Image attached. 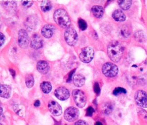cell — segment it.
<instances>
[{
  "label": "cell",
  "mask_w": 147,
  "mask_h": 125,
  "mask_svg": "<svg viewBox=\"0 0 147 125\" xmlns=\"http://www.w3.org/2000/svg\"><path fill=\"white\" fill-rule=\"evenodd\" d=\"M37 69L39 72L42 74H46L48 73L49 69V66L48 63L45 60H40L37 63Z\"/></svg>",
  "instance_id": "5bb4252c"
},
{
  "label": "cell",
  "mask_w": 147,
  "mask_h": 125,
  "mask_svg": "<svg viewBox=\"0 0 147 125\" xmlns=\"http://www.w3.org/2000/svg\"><path fill=\"white\" fill-rule=\"evenodd\" d=\"M54 93L55 96L60 100H65L68 99L70 95L68 89L64 87H60L56 88Z\"/></svg>",
  "instance_id": "30bf717a"
},
{
  "label": "cell",
  "mask_w": 147,
  "mask_h": 125,
  "mask_svg": "<svg viewBox=\"0 0 147 125\" xmlns=\"http://www.w3.org/2000/svg\"><path fill=\"white\" fill-rule=\"evenodd\" d=\"M54 29L55 28L53 26L49 24H47L43 26V28L41 29V33L44 37L49 38L52 36Z\"/></svg>",
  "instance_id": "4fadbf2b"
},
{
  "label": "cell",
  "mask_w": 147,
  "mask_h": 125,
  "mask_svg": "<svg viewBox=\"0 0 147 125\" xmlns=\"http://www.w3.org/2000/svg\"><path fill=\"white\" fill-rule=\"evenodd\" d=\"M40 8L43 12H47L52 9V4L49 1H43L41 3Z\"/></svg>",
  "instance_id": "7402d4cb"
},
{
  "label": "cell",
  "mask_w": 147,
  "mask_h": 125,
  "mask_svg": "<svg viewBox=\"0 0 147 125\" xmlns=\"http://www.w3.org/2000/svg\"><path fill=\"white\" fill-rule=\"evenodd\" d=\"M118 3L119 6L123 10H127L129 9L131 5V1L129 0H124V1H118Z\"/></svg>",
  "instance_id": "cb8c5ba5"
},
{
  "label": "cell",
  "mask_w": 147,
  "mask_h": 125,
  "mask_svg": "<svg viewBox=\"0 0 147 125\" xmlns=\"http://www.w3.org/2000/svg\"><path fill=\"white\" fill-rule=\"evenodd\" d=\"M43 40L41 36L38 34H34L31 38L30 46L34 49H38L42 47Z\"/></svg>",
  "instance_id": "8fae6325"
},
{
  "label": "cell",
  "mask_w": 147,
  "mask_h": 125,
  "mask_svg": "<svg viewBox=\"0 0 147 125\" xmlns=\"http://www.w3.org/2000/svg\"><path fill=\"white\" fill-rule=\"evenodd\" d=\"M112 110H113V106L111 103H106L103 106L102 110H103V112L106 114H109L110 113H111V112L112 111Z\"/></svg>",
  "instance_id": "484cf974"
},
{
  "label": "cell",
  "mask_w": 147,
  "mask_h": 125,
  "mask_svg": "<svg viewBox=\"0 0 147 125\" xmlns=\"http://www.w3.org/2000/svg\"><path fill=\"white\" fill-rule=\"evenodd\" d=\"M25 83L26 85L28 88H32L34 83V77L32 74H27L25 76Z\"/></svg>",
  "instance_id": "603a6c76"
},
{
  "label": "cell",
  "mask_w": 147,
  "mask_h": 125,
  "mask_svg": "<svg viewBox=\"0 0 147 125\" xmlns=\"http://www.w3.org/2000/svg\"><path fill=\"white\" fill-rule=\"evenodd\" d=\"M78 25H79V28L82 30H84L85 29H86V28L87 27L86 22L84 19H81V18L79 19V20H78Z\"/></svg>",
  "instance_id": "4316f807"
},
{
  "label": "cell",
  "mask_w": 147,
  "mask_h": 125,
  "mask_svg": "<svg viewBox=\"0 0 147 125\" xmlns=\"http://www.w3.org/2000/svg\"><path fill=\"white\" fill-rule=\"evenodd\" d=\"M64 38L66 42L70 46H74L78 41V34L76 31L72 28H68L64 32Z\"/></svg>",
  "instance_id": "3957f363"
},
{
  "label": "cell",
  "mask_w": 147,
  "mask_h": 125,
  "mask_svg": "<svg viewBox=\"0 0 147 125\" xmlns=\"http://www.w3.org/2000/svg\"><path fill=\"white\" fill-rule=\"evenodd\" d=\"M92 14L96 18H100L103 16L104 10L102 6L99 5H95L91 8Z\"/></svg>",
  "instance_id": "d6986e66"
},
{
  "label": "cell",
  "mask_w": 147,
  "mask_h": 125,
  "mask_svg": "<svg viewBox=\"0 0 147 125\" xmlns=\"http://www.w3.org/2000/svg\"><path fill=\"white\" fill-rule=\"evenodd\" d=\"M140 110V114H141V115H142V116H144V117H146L147 116V113L146 112V111H144V110H142V109H139Z\"/></svg>",
  "instance_id": "836d02e7"
},
{
  "label": "cell",
  "mask_w": 147,
  "mask_h": 125,
  "mask_svg": "<svg viewBox=\"0 0 147 125\" xmlns=\"http://www.w3.org/2000/svg\"><path fill=\"white\" fill-rule=\"evenodd\" d=\"M113 93V94L114 95H118L121 94V93H126V91L123 88L117 87V88H115L114 89Z\"/></svg>",
  "instance_id": "83f0119b"
},
{
  "label": "cell",
  "mask_w": 147,
  "mask_h": 125,
  "mask_svg": "<svg viewBox=\"0 0 147 125\" xmlns=\"http://www.w3.org/2000/svg\"><path fill=\"white\" fill-rule=\"evenodd\" d=\"M0 40H1V46H2L5 40V37L2 33H0Z\"/></svg>",
  "instance_id": "d6a6232c"
},
{
  "label": "cell",
  "mask_w": 147,
  "mask_h": 125,
  "mask_svg": "<svg viewBox=\"0 0 147 125\" xmlns=\"http://www.w3.org/2000/svg\"><path fill=\"white\" fill-rule=\"evenodd\" d=\"M94 54V52L93 49L91 47L87 46L82 49L79 54V58L82 62L84 63H88L92 60Z\"/></svg>",
  "instance_id": "8992f818"
},
{
  "label": "cell",
  "mask_w": 147,
  "mask_h": 125,
  "mask_svg": "<svg viewBox=\"0 0 147 125\" xmlns=\"http://www.w3.org/2000/svg\"><path fill=\"white\" fill-rule=\"evenodd\" d=\"M123 53V47L117 41H113L107 46V54L110 58L114 61L118 62L120 60Z\"/></svg>",
  "instance_id": "6da1fadb"
},
{
  "label": "cell",
  "mask_w": 147,
  "mask_h": 125,
  "mask_svg": "<svg viewBox=\"0 0 147 125\" xmlns=\"http://www.w3.org/2000/svg\"><path fill=\"white\" fill-rule=\"evenodd\" d=\"M102 70L103 75L109 77L115 76L118 72V68L117 66L110 62H107L104 64Z\"/></svg>",
  "instance_id": "277c9868"
},
{
  "label": "cell",
  "mask_w": 147,
  "mask_h": 125,
  "mask_svg": "<svg viewBox=\"0 0 147 125\" xmlns=\"http://www.w3.org/2000/svg\"><path fill=\"white\" fill-rule=\"evenodd\" d=\"M79 115V111L78 108L74 107H69L67 108L64 114V119L68 122H73L76 120Z\"/></svg>",
  "instance_id": "ba28073f"
},
{
  "label": "cell",
  "mask_w": 147,
  "mask_h": 125,
  "mask_svg": "<svg viewBox=\"0 0 147 125\" xmlns=\"http://www.w3.org/2000/svg\"><path fill=\"white\" fill-rule=\"evenodd\" d=\"M94 91L95 92V93L96 94H99L100 93V87L99 85V84L98 83H95L94 84Z\"/></svg>",
  "instance_id": "4dcf8cb0"
},
{
  "label": "cell",
  "mask_w": 147,
  "mask_h": 125,
  "mask_svg": "<svg viewBox=\"0 0 147 125\" xmlns=\"http://www.w3.org/2000/svg\"><path fill=\"white\" fill-rule=\"evenodd\" d=\"M72 96L76 106L82 108L85 106L87 102V98L84 93L79 89H75L72 91Z\"/></svg>",
  "instance_id": "5b68a950"
},
{
  "label": "cell",
  "mask_w": 147,
  "mask_h": 125,
  "mask_svg": "<svg viewBox=\"0 0 147 125\" xmlns=\"http://www.w3.org/2000/svg\"><path fill=\"white\" fill-rule=\"evenodd\" d=\"M75 70H72L71 72H70V73H69V78H68V80L69 81H70L71 80V77H72V75L74 74V71Z\"/></svg>",
  "instance_id": "e575fe53"
},
{
  "label": "cell",
  "mask_w": 147,
  "mask_h": 125,
  "mask_svg": "<svg viewBox=\"0 0 147 125\" xmlns=\"http://www.w3.org/2000/svg\"><path fill=\"white\" fill-rule=\"evenodd\" d=\"M74 84L76 87H82L85 83V77L82 74H76L73 77Z\"/></svg>",
  "instance_id": "e0dca14e"
},
{
  "label": "cell",
  "mask_w": 147,
  "mask_h": 125,
  "mask_svg": "<svg viewBox=\"0 0 147 125\" xmlns=\"http://www.w3.org/2000/svg\"><path fill=\"white\" fill-rule=\"evenodd\" d=\"M112 17L117 21H124L126 19V15L124 13L119 9H117L113 11Z\"/></svg>",
  "instance_id": "ac0fdd59"
},
{
  "label": "cell",
  "mask_w": 147,
  "mask_h": 125,
  "mask_svg": "<svg viewBox=\"0 0 147 125\" xmlns=\"http://www.w3.org/2000/svg\"><path fill=\"white\" fill-rule=\"evenodd\" d=\"M74 125H88V124L84 120H79L78 121H77L75 123Z\"/></svg>",
  "instance_id": "1f68e13d"
},
{
  "label": "cell",
  "mask_w": 147,
  "mask_h": 125,
  "mask_svg": "<svg viewBox=\"0 0 147 125\" xmlns=\"http://www.w3.org/2000/svg\"><path fill=\"white\" fill-rule=\"evenodd\" d=\"M48 109L55 116H59L62 114V108L60 104L55 101H50L48 103Z\"/></svg>",
  "instance_id": "7c38bea8"
},
{
  "label": "cell",
  "mask_w": 147,
  "mask_h": 125,
  "mask_svg": "<svg viewBox=\"0 0 147 125\" xmlns=\"http://www.w3.org/2000/svg\"><path fill=\"white\" fill-rule=\"evenodd\" d=\"M94 112V108L91 107V106H89L87 109V112H86V115L88 116H91L93 114V113Z\"/></svg>",
  "instance_id": "f546056e"
},
{
  "label": "cell",
  "mask_w": 147,
  "mask_h": 125,
  "mask_svg": "<svg viewBox=\"0 0 147 125\" xmlns=\"http://www.w3.org/2000/svg\"><path fill=\"white\" fill-rule=\"evenodd\" d=\"M134 38L139 42H144L146 40V35L142 30H138L134 33Z\"/></svg>",
  "instance_id": "ffe728a7"
},
{
  "label": "cell",
  "mask_w": 147,
  "mask_h": 125,
  "mask_svg": "<svg viewBox=\"0 0 147 125\" xmlns=\"http://www.w3.org/2000/svg\"><path fill=\"white\" fill-rule=\"evenodd\" d=\"M18 43L19 46L22 48H26L29 45V36L26 31L24 29H20L18 32Z\"/></svg>",
  "instance_id": "9c48e42d"
},
{
  "label": "cell",
  "mask_w": 147,
  "mask_h": 125,
  "mask_svg": "<svg viewBox=\"0 0 147 125\" xmlns=\"http://www.w3.org/2000/svg\"><path fill=\"white\" fill-rule=\"evenodd\" d=\"M36 19H34L33 17H29V18H27L26 19V26L27 28L29 29H33L34 26L36 25Z\"/></svg>",
  "instance_id": "d4e9b609"
},
{
  "label": "cell",
  "mask_w": 147,
  "mask_h": 125,
  "mask_svg": "<svg viewBox=\"0 0 147 125\" xmlns=\"http://www.w3.org/2000/svg\"><path fill=\"white\" fill-rule=\"evenodd\" d=\"M131 34V30L130 28L126 25L124 24L122 25L118 30V34L121 38H126Z\"/></svg>",
  "instance_id": "2e32d148"
},
{
  "label": "cell",
  "mask_w": 147,
  "mask_h": 125,
  "mask_svg": "<svg viewBox=\"0 0 147 125\" xmlns=\"http://www.w3.org/2000/svg\"><path fill=\"white\" fill-rule=\"evenodd\" d=\"M95 125H103V124L100 122H96L95 124Z\"/></svg>",
  "instance_id": "8d00e7d4"
},
{
  "label": "cell",
  "mask_w": 147,
  "mask_h": 125,
  "mask_svg": "<svg viewBox=\"0 0 147 125\" xmlns=\"http://www.w3.org/2000/svg\"><path fill=\"white\" fill-rule=\"evenodd\" d=\"M0 96L3 98L7 99L11 95V87L6 84H1L0 85Z\"/></svg>",
  "instance_id": "9a60e30c"
},
{
  "label": "cell",
  "mask_w": 147,
  "mask_h": 125,
  "mask_svg": "<svg viewBox=\"0 0 147 125\" xmlns=\"http://www.w3.org/2000/svg\"><path fill=\"white\" fill-rule=\"evenodd\" d=\"M21 3H22V6H24V7H29L30 6L32 5L33 1H21Z\"/></svg>",
  "instance_id": "f1b7e54d"
},
{
  "label": "cell",
  "mask_w": 147,
  "mask_h": 125,
  "mask_svg": "<svg viewBox=\"0 0 147 125\" xmlns=\"http://www.w3.org/2000/svg\"><path fill=\"white\" fill-rule=\"evenodd\" d=\"M0 125H2V124H0Z\"/></svg>",
  "instance_id": "74e56055"
},
{
  "label": "cell",
  "mask_w": 147,
  "mask_h": 125,
  "mask_svg": "<svg viewBox=\"0 0 147 125\" xmlns=\"http://www.w3.org/2000/svg\"><path fill=\"white\" fill-rule=\"evenodd\" d=\"M53 18L56 23L61 28H68L71 24L70 18L68 13L63 9L56 10L54 13Z\"/></svg>",
  "instance_id": "7a4b0ae2"
},
{
  "label": "cell",
  "mask_w": 147,
  "mask_h": 125,
  "mask_svg": "<svg viewBox=\"0 0 147 125\" xmlns=\"http://www.w3.org/2000/svg\"><path fill=\"white\" fill-rule=\"evenodd\" d=\"M40 101H39V100H36V101L34 102V105L35 107H38V106H40Z\"/></svg>",
  "instance_id": "d590c367"
},
{
  "label": "cell",
  "mask_w": 147,
  "mask_h": 125,
  "mask_svg": "<svg viewBox=\"0 0 147 125\" xmlns=\"http://www.w3.org/2000/svg\"><path fill=\"white\" fill-rule=\"evenodd\" d=\"M136 104L141 107L147 108V92L142 91H137L134 95Z\"/></svg>",
  "instance_id": "52a82bcc"
},
{
  "label": "cell",
  "mask_w": 147,
  "mask_h": 125,
  "mask_svg": "<svg viewBox=\"0 0 147 125\" xmlns=\"http://www.w3.org/2000/svg\"><path fill=\"white\" fill-rule=\"evenodd\" d=\"M40 87L42 91L44 93H48L52 89L51 84L48 81H43L40 84Z\"/></svg>",
  "instance_id": "44dd1931"
}]
</instances>
